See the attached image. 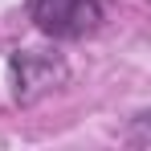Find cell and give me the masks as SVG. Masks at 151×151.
Here are the masks:
<instances>
[{"label":"cell","instance_id":"cell-1","mask_svg":"<svg viewBox=\"0 0 151 151\" xmlns=\"http://www.w3.org/2000/svg\"><path fill=\"white\" fill-rule=\"evenodd\" d=\"M29 17L37 21L41 33L74 41L102 21V4L98 0H29Z\"/></svg>","mask_w":151,"mask_h":151},{"label":"cell","instance_id":"cell-2","mask_svg":"<svg viewBox=\"0 0 151 151\" xmlns=\"http://www.w3.org/2000/svg\"><path fill=\"white\" fill-rule=\"evenodd\" d=\"M61 78H65V70L53 57H41V53H17L12 57V82H17V98L21 102H33L37 94L53 90Z\"/></svg>","mask_w":151,"mask_h":151}]
</instances>
